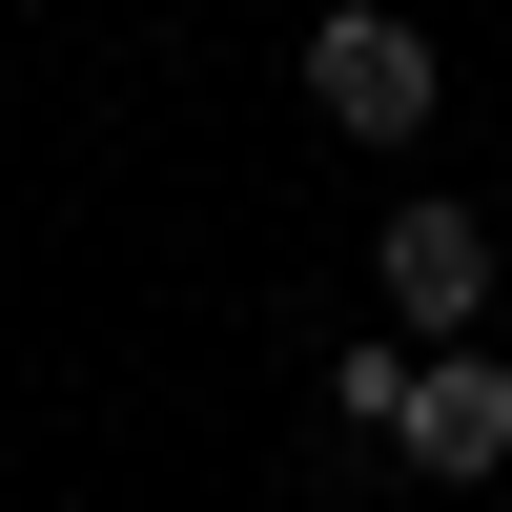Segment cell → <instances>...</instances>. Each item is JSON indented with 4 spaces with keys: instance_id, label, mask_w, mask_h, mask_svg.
<instances>
[{
    "instance_id": "cell-3",
    "label": "cell",
    "mask_w": 512,
    "mask_h": 512,
    "mask_svg": "<svg viewBox=\"0 0 512 512\" xmlns=\"http://www.w3.org/2000/svg\"><path fill=\"white\" fill-rule=\"evenodd\" d=\"M369 267H390V328H410V349H472V328H492V226H472V205H431V185H410Z\"/></svg>"
},
{
    "instance_id": "cell-1",
    "label": "cell",
    "mask_w": 512,
    "mask_h": 512,
    "mask_svg": "<svg viewBox=\"0 0 512 512\" xmlns=\"http://www.w3.org/2000/svg\"><path fill=\"white\" fill-rule=\"evenodd\" d=\"M308 103L349 123V144H410V123L451 103V62H431V21H390V0H328L308 21Z\"/></svg>"
},
{
    "instance_id": "cell-2",
    "label": "cell",
    "mask_w": 512,
    "mask_h": 512,
    "mask_svg": "<svg viewBox=\"0 0 512 512\" xmlns=\"http://www.w3.org/2000/svg\"><path fill=\"white\" fill-rule=\"evenodd\" d=\"M390 472H431V492H492V472H512V349H410Z\"/></svg>"
},
{
    "instance_id": "cell-4",
    "label": "cell",
    "mask_w": 512,
    "mask_h": 512,
    "mask_svg": "<svg viewBox=\"0 0 512 512\" xmlns=\"http://www.w3.org/2000/svg\"><path fill=\"white\" fill-rule=\"evenodd\" d=\"M328 410H349V431H369V451H390V410H410V328H369V349H349V369H328Z\"/></svg>"
}]
</instances>
